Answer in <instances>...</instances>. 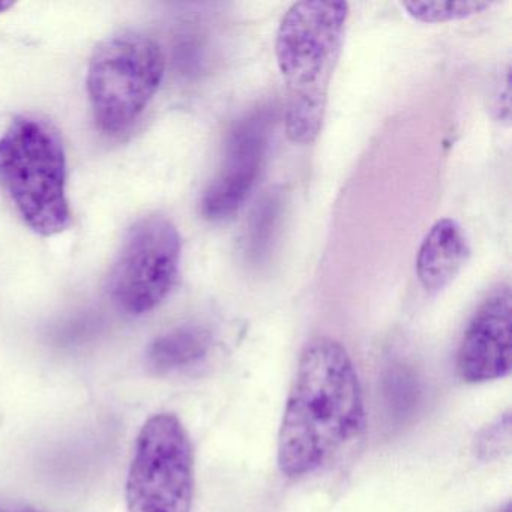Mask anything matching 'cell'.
<instances>
[{
	"label": "cell",
	"mask_w": 512,
	"mask_h": 512,
	"mask_svg": "<svg viewBox=\"0 0 512 512\" xmlns=\"http://www.w3.org/2000/svg\"><path fill=\"white\" fill-rule=\"evenodd\" d=\"M412 19L422 23H445L484 13L490 2H407L401 4Z\"/></svg>",
	"instance_id": "7c38bea8"
},
{
	"label": "cell",
	"mask_w": 512,
	"mask_h": 512,
	"mask_svg": "<svg viewBox=\"0 0 512 512\" xmlns=\"http://www.w3.org/2000/svg\"><path fill=\"white\" fill-rule=\"evenodd\" d=\"M0 512H49L44 509L34 508V506H2Z\"/></svg>",
	"instance_id": "4fadbf2b"
},
{
	"label": "cell",
	"mask_w": 512,
	"mask_h": 512,
	"mask_svg": "<svg viewBox=\"0 0 512 512\" xmlns=\"http://www.w3.org/2000/svg\"><path fill=\"white\" fill-rule=\"evenodd\" d=\"M349 16L346 2L305 0L293 4L278 26L275 58L286 83L284 122L296 145H311L322 131Z\"/></svg>",
	"instance_id": "7a4b0ae2"
},
{
	"label": "cell",
	"mask_w": 512,
	"mask_h": 512,
	"mask_svg": "<svg viewBox=\"0 0 512 512\" xmlns=\"http://www.w3.org/2000/svg\"><path fill=\"white\" fill-rule=\"evenodd\" d=\"M365 425L364 395L343 344L328 337L302 350L278 433L277 460L287 478L313 475Z\"/></svg>",
	"instance_id": "6da1fadb"
},
{
	"label": "cell",
	"mask_w": 512,
	"mask_h": 512,
	"mask_svg": "<svg viewBox=\"0 0 512 512\" xmlns=\"http://www.w3.org/2000/svg\"><path fill=\"white\" fill-rule=\"evenodd\" d=\"M502 512H511V511H509V505H506V508H505V509H503V511H502Z\"/></svg>",
	"instance_id": "9a60e30c"
},
{
	"label": "cell",
	"mask_w": 512,
	"mask_h": 512,
	"mask_svg": "<svg viewBox=\"0 0 512 512\" xmlns=\"http://www.w3.org/2000/svg\"><path fill=\"white\" fill-rule=\"evenodd\" d=\"M283 214V197L280 193H269L251 215L247 229V254L251 260H262L269 253L275 232Z\"/></svg>",
	"instance_id": "8fae6325"
},
{
	"label": "cell",
	"mask_w": 512,
	"mask_h": 512,
	"mask_svg": "<svg viewBox=\"0 0 512 512\" xmlns=\"http://www.w3.org/2000/svg\"><path fill=\"white\" fill-rule=\"evenodd\" d=\"M194 451L175 413H157L140 430L128 470V512H191Z\"/></svg>",
	"instance_id": "5b68a950"
},
{
	"label": "cell",
	"mask_w": 512,
	"mask_h": 512,
	"mask_svg": "<svg viewBox=\"0 0 512 512\" xmlns=\"http://www.w3.org/2000/svg\"><path fill=\"white\" fill-rule=\"evenodd\" d=\"M511 290H494L470 319L457 353V370L467 383L502 379L511 371Z\"/></svg>",
	"instance_id": "ba28073f"
},
{
	"label": "cell",
	"mask_w": 512,
	"mask_h": 512,
	"mask_svg": "<svg viewBox=\"0 0 512 512\" xmlns=\"http://www.w3.org/2000/svg\"><path fill=\"white\" fill-rule=\"evenodd\" d=\"M467 256L469 245L460 224L451 218L436 221L416 254L419 283L427 292H440L460 274Z\"/></svg>",
	"instance_id": "9c48e42d"
},
{
	"label": "cell",
	"mask_w": 512,
	"mask_h": 512,
	"mask_svg": "<svg viewBox=\"0 0 512 512\" xmlns=\"http://www.w3.org/2000/svg\"><path fill=\"white\" fill-rule=\"evenodd\" d=\"M166 58L157 41L124 31L106 38L89 62L88 94L97 127L119 136L133 127L160 89Z\"/></svg>",
	"instance_id": "277c9868"
},
{
	"label": "cell",
	"mask_w": 512,
	"mask_h": 512,
	"mask_svg": "<svg viewBox=\"0 0 512 512\" xmlns=\"http://www.w3.org/2000/svg\"><path fill=\"white\" fill-rule=\"evenodd\" d=\"M0 185L22 220L41 236L71 224L67 157L58 131L35 116H19L0 137Z\"/></svg>",
	"instance_id": "3957f363"
},
{
	"label": "cell",
	"mask_w": 512,
	"mask_h": 512,
	"mask_svg": "<svg viewBox=\"0 0 512 512\" xmlns=\"http://www.w3.org/2000/svg\"><path fill=\"white\" fill-rule=\"evenodd\" d=\"M181 256V236L169 218L154 214L137 221L107 278L113 304L130 316L155 310L178 281Z\"/></svg>",
	"instance_id": "8992f818"
},
{
	"label": "cell",
	"mask_w": 512,
	"mask_h": 512,
	"mask_svg": "<svg viewBox=\"0 0 512 512\" xmlns=\"http://www.w3.org/2000/svg\"><path fill=\"white\" fill-rule=\"evenodd\" d=\"M212 346V334L202 325H182L164 332L148 349V365L158 374L187 367L205 358Z\"/></svg>",
	"instance_id": "30bf717a"
},
{
	"label": "cell",
	"mask_w": 512,
	"mask_h": 512,
	"mask_svg": "<svg viewBox=\"0 0 512 512\" xmlns=\"http://www.w3.org/2000/svg\"><path fill=\"white\" fill-rule=\"evenodd\" d=\"M272 130L274 116L268 107L247 113L235 124L227 139L223 164L200 202L206 220H226L247 202L265 166Z\"/></svg>",
	"instance_id": "52a82bcc"
},
{
	"label": "cell",
	"mask_w": 512,
	"mask_h": 512,
	"mask_svg": "<svg viewBox=\"0 0 512 512\" xmlns=\"http://www.w3.org/2000/svg\"><path fill=\"white\" fill-rule=\"evenodd\" d=\"M13 5V2H0V14L10 10V8L13 7Z\"/></svg>",
	"instance_id": "5bb4252c"
}]
</instances>
